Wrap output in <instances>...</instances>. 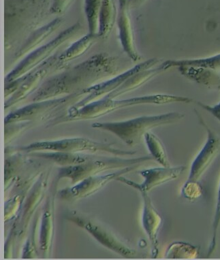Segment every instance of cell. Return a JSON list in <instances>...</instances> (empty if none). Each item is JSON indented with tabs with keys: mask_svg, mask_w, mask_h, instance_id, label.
<instances>
[{
	"mask_svg": "<svg viewBox=\"0 0 220 260\" xmlns=\"http://www.w3.org/2000/svg\"><path fill=\"white\" fill-rule=\"evenodd\" d=\"M53 216L51 212L46 211L43 215L41 233V246L43 251L47 252L51 246L53 234Z\"/></svg>",
	"mask_w": 220,
	"mask_h": 260,
	"instance_id": "24",
	"label": "cell"
},
{
	"mask_svg": "<svg viewBox=\"0 0 220 260\" xmlns=\"http://www.w3.org/2000/svg\"><path fill=\"white\" fill-rule=\"evenodd\" d=\"M220 224V185L219 191H218L217 203L216 206L215 215L214 217L213 223V237H212L211 243L210 244L208 255H211L215 251L216 244H217V236L218 229Z\"/></svg>",
	"mask_w": 220,
	"mask_h": 260,
	"instance_id": "26",
	"label": "cell"
},
{
	"mask_svg": "<svg viewBox=\"0 0 220 260\" xmlns=\"http://www.w3.org/2000/svg\"><path fill=\"white\" fill-rule=\"evenodd\" d=\"M42 156L53 159L59 165H78L89 159L87 157L77 155V153H59V152H52L48 154H43Z\"/></svg>",
	"mask_w": 220,
	"mask_h": 260,
	"instance_id": "25",
	"label": "cell"
},
{
	"mask_svg": "<svg viewBox=\"0 0 220 260\" xmlns=\"http://www.w3.org/2000/svg\"><path fill=\"white\" fill-rule=\"evenodd\" d=\"M63 23V19L61 18H57L47 25L42 26L34 31L16 52L13 59V63L21 61L30 53L45 45L44 43L59 29Z\"/></svg>",
	"mask_w": 220,
	"mask_h": 260,
	"instance_id": "13",
	"label": "cell"
},
{
	"mask_svg": "<svg viewBox=\"0 0 220 260\" xmlns=\"http://www.w3.org/2000/svg\"><path fill=\"white\" fill-rule=\"evenodd\" d=\"M152 159L151 157L147 156L137 158L133 159H108L97 160V161H90L88 160L83 163L78 165L68 166L60 170L59 173V179L61 178H68L71 179L72 183H79L80 181L87 179L90 177H93L109 169H115L130 166H138L140 164L143 163L148 160Z\"/></svg>",
	"mask_w": 220,
	"mask_h": 260,
	"instance_id": "9",
	"label": "cell"
},
{
	"mask_svg": "<svg viewBox=\"0 0 220 260\" xmlns=\"http://www.w3.org/2000/svg\"><path fill=\"white\" fill-rule=\"evenodd\" d=\"M119 6L118 10L117 25L119 30L120 41L123 51L134 61L141 59L135 47L134 29L130 14L129 0H119Z\"/></svg>",
	"mask_w": 220,
	"mask_h": 260,
	"instance_id": "12",
	"label": "cell"
},
{
	"mask_svg": "<svg viewBox=\"0 0 220 260\" xmlns=\"http://www.w3.org/2000/svg\"><path fill=\"white\" fill-rule=\"evenodd\" d=\"M73 221L75 222L78 225L89 232L102 245L109 249L121 254V255L127 256V257L135 255V252L133 250L130 249L127 246L124 245L121 242L118 241L113 235H112V234L109 233L101 226L92 223L91 221L79 219V217H73Z\"/></svg>",
	"mask_w": 220,
	"mask_h": 260,
	"instance_id": "15",
	"label": "cell"
},
{
	"mask_svg": "<svg viewBox=\"0 0 220 260\" xmlns=\"http://www.w3.org/2000/svg\"><path fill=\"white\" fill-rule=\"evenodd\" d=\"M141 67L142 63L138 64L135 67L128 70L124 73H120L119 75L115 76V77L112 78V79L108 80L107 81L103 82V83L86 90L85 92L87 93V96L73 108L80 109V108L83 107L84 106L104 99L108 94L117 89L130 77H131L136 72L139 71Z\"/></svg>",
	"mask_w": 220,
	"mask_h": 260,
	"instance_id": "14",
	"label": "cell"
},
{
	"mask_svg": "<svg viewBox=\"0 0 220 260\" xmlns=\"http://www.w3.org/2000/svg\"><path fill=\"white\" fill-rule=\"evenodd\" d=\"M100 39L101 38L99 35H91L88 33L87 35L74 42L68 49L62 52L59 55L60 61L68 63L69 61L81 57L87 53Z\"/></svg>",
	"mask_w": 220,
	"mask_h": 260,
	"instance_id": "18",
	"label": "cell"
},
{
	"mask_svg": "<svg viewBox=\"0 0 220 260\" xmlns=\"http://www.w3.org/2000/svg\"><path fill=\"white\" fill-rule=\"evenodd\" d=\"M144 199L143 224L144 229L151 242L154 251H158V235L161 227L162 217L156 211L147 193H142Z\"/></svg>",
	"mask_w": 220,
	"mask_h": 260,
	"instance_id": "16",
	"label": "cell"
},
{
	"mask_svg": "<svg viewBox=\"0 0 220 260\" xmlns=\"http://www.w3.org/2000/svg\"><path fill=\"white\" fill-rule=\"evenodd\" d=\"M185 169V167H169L145 170L140 172V174L144 178V181L141 184L135 183L121 177H117V179L139 190L141 193H147L162 184L178 179Z\"/></svg>",
	"mask_w": 220,
	"mask_h": 260,
	"instance_id": "10",
	"label": "cell"
},
{
	"mask_svg": "<svg viewBox=\"0 0 220 260\" xmlns=\"http://www.w3.org/2000/svg\"><path fill=\"white\" fill-rule=\"evenodd\" d=\"M103 0H85V12L87 17L89 33L99 35L100 15Z\"/></svg>",
	"mask_w": 220,
	"mask_h": 260,
	"instance_id": "21",
	"label": "cell"
},
{
	"mask_svg": "<svg viewBox=\"0 0 220 260\" xmlns=\"http://www.w3.org/2000/svg\"><path fill=\"white\" fill-rule=\"evenodd\" d=\"M199 247L183 242H175L168 249L167 257L169 258H195L199 254Z\"/></svg>",
	"mask_w": 220,
	"mask_h": 260,
	"instance_id": "23",
	"label": "cell"
},
{
	"mask_svg": "<svg viewBox=\"0 0 220 260\" xmlns=\"http://www.w3.org/2000/svg\"><path fill=\"white\" fill-rule=\"evenodd\" d=\"M87 95V93L83 91L57 99L34 102L31 105L17 110L6 117L5 124L49 121L51 125L56 120L67 115L70 109L85 99Z\"/></svg>",
	"mask_w": 220,
	"mask_h": 260,
	"instance_id": "4",
	"label": "cell"
},
{
	"mask_svg": "<svg viewBox=\"0 0 220 260\" xmlns=\"http://www.w3.org/2000/svg\"><path fill=\"white\" fill-rule=\"evenodd\" d=\"M135 167H127L117 173L103 176H93L80 181L73 187L67 188L60 191L59 196L62 199L76 200L89 197L99 191L104 186L109 183L117 176L129 173Z\"/></svg>",
	"mask_w": 220,
	"mask_h": 260,
	"instance_id": "11",
	"label": "cell"
},
{
	"mask_svg": "<svg viewBox=\"0 0 220 260\" xmlns=\"http://www.w3.org/2000/svg\"><path fill=\"white\" fill-rule=\"evenodd\" d=\"M163 65L167 70L175 67H194L220 71V53L203 59L168 60L163 62Z\"/></svg>",
	"mask_w": 220,
	"mask_h": 260,
	"instance_id": "20",
	"label": "cell"
},
{
	"mask_svg": "<svg viewBox=\"0 0 220 260\" xmlns=\"http://www.w3.org/2000/svg\"><path fill=\"white\" fill-rule=\"evenodd\" d=\"M197 105L200 106L203 109L205 110L206 111L209 112V113L212 114V115L213 117H215L216 119L218 120L220 122V102L217 105L215 106H211L205 105V104L200 103V102H197Z\"/></svg>",
	"mask_w": 220,
	"mask_h": 260,
	"instance_id": "27",
	"label": "cell"
},
{
	"mask_svg": "<svg viewBox=\"0 0 220 260\" xmlns=\"http://www.w3.org/2000/svg\"><path fill=\"white\" fill-rule=\"evenodd\" d=\"M184 114L173 112L163 115L143 116L119 122L95 123L92 127L114 134L128 145L133 147L140 143L142 138L150 130L161 126L171 125L181 121Z\"/></svg>",
	"mask_w": 220,
	"mask_h": 260,
	"instance_id": "3",
	"label": "cell"
},
{
	"mask_svg": "<svg viewBox=\"0 0 220 260\" xmlns=\"http://www.w3.org/2000/svg\"><path fill=\"white\" fill-rule=\"evenodd\" d=\"M83 32L81 24L78 22L71 27L61 32L57 37L35 50L19 62L11 73L6 77V84L24 77L44 62L58 53L62 48L74 43Z\"/></svg>",
	"mask_w": 220,
	"mask_h": 260,
	"instance_id": "6",
	"label": "cell"
},
{
	"mask_svg": "<svg viewBox=\"0 0 220 260\" xmlns=\"http://www.w3.org/2000/svg\"><path fill=\"white\" fill-rule=\"evenodd\" d=\"M145 1V0H129L130 6L131 7H137V6L141 5Z\"/></svg>",
	"mask_w": 220,
	"mask_h": 260,
	"instance_id": "28",
	"label": "cell"
},
{
	"mask_svg": "<svg viewBox=\"0 0 220 260\" xmlns=\"http://www.w3.org/2000/svg\"><path fill=\"white\" fill-rule=\"evenodd\" d=\"M22 149L27 152L47 151L69 153H78L86 151L95 153L102 151L107 152L116 155H132L135 153V152L133 151H122L115 149L112 144L98 143L84 138H74L55 141L38 142L31 144Z\"/></svg>",
	"mask_w": 220,
	"mask_h": 260,
	"instance_id": "8",
	"label": "cell"
},
{
	"mask_svg": "<svg viewBox=\"0 0 220 260\" xmlns=\"http://www.w3.org/2000/svg\"><path fill=\"white\" fill-rule=\"evenodd\" d=\"M118 11L115 0H103L100 15L99 37L107 39L117 20Z\"/></svg>",
	"mask_w": 220,
	"mask_h": 260,
	"instance_id": "19",
	"label": "cell"
},
{
	"mask_svg": "<svg viewBox=\"0 0 220 260\" xmlns=\"http://www.w3.org/2000/svg\"><path fill=\"white\" fill-rule=\"evenodd\" d=\"M193 102V100L189 98L168 95V94L145 95L127 100H120V101L105 97L99 101L84 106L83 107L80 108V109L72 108L68 112L67 115L54 122L53 125L65 123V122L78 121V120L97 119V118L108 115L117 110L133 107V106L161 105L171 103L190 104Z\"/></svg>",
	"mask_w": 220,
	"mask_h": 260,
	"instance_id": "2",
	"label": "cell"
},
{
	"mask_svg": "<svg viewBox=\"0 0 220 260\" xmlns=\"http://www.w3.org/2000/svg\"><path fill=\"white\" fill-rule=\"evenodd\" d=\"M120 71L119 58L105 53L97 54L45 82L33 101H43L85 91L119 75Z\"/></svg>",
	"mask_w": 220,
	"mask_h": 260,
	"instance_id": "1",
	"label": "cell"
},
{
	"mask_svg": "<svg viewBox=\"0 0 220 260\" xmlns=\"http://www.w3.org/2000/svg\"><path fill=\"white\" fill-rule=\"evenodd\" d=\"M180 73L187 79L210 88L220 89V71L201 67H180Z\"/></svg>",
	"mask_w": 220,
	"mask_h": 260,
	"instance_id": "17",
	"label": "cell"
},
{
	"mask_svg": "<svg viewBox=\"0 0 220 260\" xmlns=\"http://www.w3.org/2000/svg\"><path fill=\"white\" fill-rule=\"evenodd\" d=\"M199 123L207 130V140L191 166L187 181L182 189V195L190 201H195L203 195V188L199 183L203 174L211 165L220 151V139L196 111Z\"/></svg>",
	"mask_w": 220,
	"mask_h": 260,
	"instance_id": "7",
	"label": "cell"
},
{
	"mask_svg": "<svg viewBox=\"0 0 220 260\" xmlns=\"http://www.w3.org/2000/svg\"><path fill=\"white\" fill-rule=\"evenodd\" d=\"M144 138L145 139L148 149L154 159L163 167H169L167 153L161 140L150 132L146 134Z\"/></svg>",
	"mask_w": 220,
	"mask_h": 260,
	"instance_id": "22",
	"label": "cell"
},
{
	"mask_svg": "<svg viewBox=\"0 0 220 260\" xmlns=\"http://www.w3.org/2000/svg\"><path fill=\"white\" fill-rule=\"evenodd\" d=\"M60 54H55L24 77L6 84L5 110L25 101L31 94L35 93L45 83L43 81L48 76L67 69L68 63L59 60Z\"/></svg>",
	"mask_w": 220,
	"mask_h": 260,
	"instance_id": "5",
	"label": "cell"
}]
</instances>
